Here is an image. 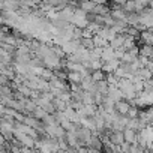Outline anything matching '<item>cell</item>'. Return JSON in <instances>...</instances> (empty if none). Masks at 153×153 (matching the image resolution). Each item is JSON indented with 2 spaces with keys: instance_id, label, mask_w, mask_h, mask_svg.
<instances>
[{
  "instance_id": "6da1fadb",
  "label": "cell",
  "mask_w": 153,
  "mask_h": 153,
  "mask_svg": "<svg viewBox=\"0 0 153 153\" xmlns=\"http://www.w3.org/2000/svg\"><path fill=\"white\" fill-rule=\"evenodd\" d=\"M113 59H117L116 57V50L111 47V45H108V47H105V48H102V54H101V60L105 63V62H110V60H113Z\"/></svg>"
},
{
  "instance_id": "7a4b0ae2",
  "label": "cell",
  "mask_w": 153,
  "mask_h": 153,
  "mask_svg": "<svg viewBox=\"0 0 153 153\" xmlns=\"http://www.w3.org/2000/svg\"><path fill=\"white\" fill-rule=\"evenodd\" d=\"M129 107H131V104H129L126 99L117 101V102L114 104V110H116V113H117V114H126V113H128V110H129Z\"/></svg>"
},
{
  "instance_id": "3957f363",
  "label": "cell",
  "mask_w": 153,
  "mask_h": 153,
  "mask_svg": "<svg viewBox=\"0 0 153 153\" xmlns=\"http://www.w3.org/2000/svg\"><path fill=\"white\" fill-rule=\"evenodd\" d=\"M137 131L135 129H132V128H125L123 129V137H125V141L126 143H129V144H132V143H135V140H137Z\"/></svg>"
},
{
  "instance_id": "277c9868",
  "label": "cell",
  "mask_w": 153,
  "mask_h": 153,
  "mask_svg": "<svg viewBox=\"0 0 153 153\" xmlns=\"http://www.w3.org/2000/svg\"><path fill=\"white\" fill-rule=\"evenodd\" d=\"M66 80H68V83L80 84L81 80H83V76H81L80 72H76V71H69V72H68V76H66Z\"/></svg>"
},
{
  "instance_id": "5b68a950",
  "label": "cell",
  "mask_w": 153,
  "mask_h": 153,
  "mask_svg": "<svg viewBox=\"0 0 153 153\" xmlns=\"http://www.w3.org/2000/svg\"><path fill=\"white\" fill-rule=\"evenodd\" d=\"M110 8L107 6V5H95V8L92 9V14H95V15H107V14H110Z\"/></svg>"
},
{
  "instance_id": "8992f818",
  "label": "cell",
  "mask_w": 153,
  "mask_h": 153,
  "mask_svg": "<svg viewBox=\"0 0 153 153\" xmlns=\"http://www.w3.org/2000/svg\"><path fill=\"white\" fill-rule=\"evenodd\" d=\"M92 80L95 81V83H98V81H101V80H105V76H107V74L104 72V69L101 68V69H95V71H92Z\"/></svg>"
},
{
  "instance_id": "52a82bcc",
  "label": "cell",
  "mask_w": 153,
  "mask_h": 153,
  "mask_svg": "<svg viewBox=\"0 0 153 153\" xmlns=\"http://www.w3.org/2000/svg\"><path fill=\"white\" fill-rule=\"evenodd\" d=\"M137 75H138V76H141L143 80H150L152 76H153L152 71H150L147 66H143V68H140V69H138V72H137Z\"/></svg>"
},
{
  "instance_id": "ba28073f",
  "label": "cell",
  "mask_w": 153,
  "mask_h": 153,
  "mask_svg": "<svg viewBox=\"0 0 153 153\" xmlns=\"http://www.w3.org/2000/svg\"><path fill=\"white\" fill-rule=\"evenodd\" d=\"M126 116H128L129 119H131V117H138V116H140L138 107H137V105H131L129 110H128V113H126Z\"/></svg>"
},
{
  "instance_id": "9c48e42d",
  "label": "cell",
  "mask_w": 153,
  "mask_h": 153,
  "mask_svg": "<svg viewBox=\"0 0 153 153\" xmlns=\"http://www.w3.org/2000/svg\"><path fill=\"white\" fill-rule=\"evenodd\" d=\"M95 3H98V5H107V2L108 0H93Z\"/></svg>"
},
{
  "instance_id": "30bf717a",
  "label": "cell",
  "mask_w": 153,
  "mask_h": 153,
  "mask_svg": "<svg viewBox=\"0 0 153 153\" xmlns=\"http://www.w3.org/2000/svg\"><path fill=\"white\" fill-rule=\"evenodd\" d=\"M113 2H114L116 5H123V3L126 2V0H113Z\"/></svg>"
},
{
  "instance_id": "8fae6325",
  "label": "cell",
  "mask_w": 153,
  "mask_h": 153,
  "mask_svg": "<svg viewBox=\"0 0 153 153\" xmlns=\"http://www.w3.org/2000/svg\"><path fill=\"white\" fill-rule=\"evenodd\" d=\"M5 141V137H3V134H0V144H2Z\"/></svg>"
}]
</instances>
